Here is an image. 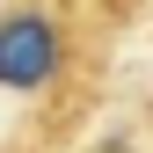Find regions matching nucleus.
Here are the masks:
<instances>
[{
  "label": "nucleus",
  "mask_w": 153,
  "mask_h": 153,
  "mask_svg": "<svg viewBox=\"0 0 153 153\" xmlns=\"http://www.w3.org/2000/svg\"><path fill=\"white\" fill-rule=\"evenodd\" d=\"M66 59H73V36H66L59 15H44V7H7L0 15V88L36 95L66 73Z\"/></svg>",
  "instance_id": "nucleus-1"
}]
</instances>
